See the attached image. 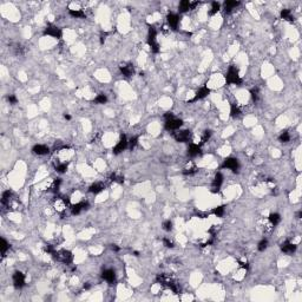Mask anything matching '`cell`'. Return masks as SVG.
<instances>
[{"mask_svg": "<svg viewBox=\"0 0 302 302\" xmlns=\"http://www.w3.org/2000/svg\"><path fill=\"white\" fill-rule=\"evenodd\" d=\"M225 82L230 85H240L242 83V79L239 74V70L236 68V66L231 65L228 68V72L225 74Z\"/></svg>", "mask_w": 302, "mask_h": 302, "instance_id": "1", "label": "cell"}, {"mask_svg": "<svg viewBox=\"0 0 302 302\" xmlns=\"http://www.w3.org/2000/svg\"><path fill=\"white\" fill-rule=\"evenodd\" d=\"M52 257H53L56 261L62 262V263H64V264H71V263L73 262L72 253H71V251H68V250H65V249H63V250H59V251H57V250H56V253L52 255Z\"/></svg>", "mask_w": 302, "mask_h": 302, "instance_id": "2", "label": "cell"}, {"mask_svg": "<svg viewBox=\"0 0 302 302\" xmlns=\"http://www.w3.org/2000/svg\"><path fill=\"white\" fill-rule=\"evenodd\" d=\"M156 37H157L156 29H155L154 26H150V27H149V34H148V44H149L151 51H152L154 53H158L159 50H161L159 49V44L157 43L156 40Z\"/></svg>", "mask_w": 302, "mask_h": 302, "instance_id": "3", "label": "cell"}, {"mask_svg": "<svg viewBox=\"0 0 302 302\" xmlns=\"http://www.w3.org/2000/svg\"><path fill=\"white\" fill-rule=\"evenodd\" d=\"M53 207L57 213L63 214V213L66 211V209H70V207H71L70 198H67V197H56Z\"/></svg>", "mask_w": 302, "mask_h": 302, "instance_id": "4", "label": "cell"}, {"mask_svg": "<svg viewBox=\"0 0 302 302\" xmlns=\"http://www.w3.org/2000/svg\"><path fill=\"white\" fill-rule=\"evenodd\" d=\"M239 159L237 158H234V157H228V158H225L223 162V164H222V168L223 169H228V170H231L234 171V172H236V171L239 170Z\"/></svg>", "mask_w": 302, "mask_h": 302, "instance_id": "5", "label": "cell"}, {"mask_svg": "<svg viewBox=\"0 0 302 302\" xmlns=\"http://www.w3.org/2000/svg\"><path fill=\"white\" fill-rule=\"evenodd\" d=\"M44 34L45 35H50V37H52V38H56V39H60L62 35H63V32H62V30L59 29V27H57V26L49 25V26L45 29Z\"/></svg>", "mask_w": 302, "mask_h": 302, "instance_id": "6", "label": "cell"}, {"mask_svg": "<svg viewBox=\"0 0 302 302\" xmlns=\"http://www.w3.org/2000/svg\"><path fill=\"white\" fill-rule=\"evenodd\" d=\"M183 125V121L178 118H172L169 121H165V130L168 131H177Z\"/></svg>", "mask_w": 302, "mask_h": 302, "instance_id": "7", "label": "cell"}, {"mask_svg": "<svg viewBox=\"0 0 302 302\" xmlns=\"http://www.w3.org/2000/svg\"><path fill=\"white\" fill-rule=\"evenodd\" d=\"M190 135L191 132L189 131V130H178V131H176L175 133H174V138H175L178 143H185V142L189 141Z\"/></svg>", "mask_w": 302, "mask_h": 302, "instance_id": "8", "label": "cell"}, {"mask_svg": "<svg viewBox=\"0 0 302 302\" xmlns=\"http://www.w3.org/2000/svg\"><path fill=\"white\" fill-rule=\"evenodd\" d=\"M13 286L15 289H21L25 286V275L21 272H15L13 274Z\"/></svg>", "mask_w": 302, "mask_h": 302, "instance_id": "9", "label": "cell"}, {"mask_svg": "<svg viewBox=\"0 0 302 302\" xmlns=\"http://www.w3.org/2000/svg\"><path fill=\"white\" fill-rule=\"evenodd\" d=\"M119 71L127 78H130V77H132L135 74V67H133L132 64H122L119 66Z\"/></svg>", "mask_w": 302, "mask_h": 302, "instance_id": "10", "label": "cell"}, {"mask_svg": "<svg viewBox=\"0 0 302 302\" xmlns=\"http://www.w3.org/2000/svg\"><path fill=\"white\" fill-rule=\"evenodd\" d=\"M222 184H223V175H222L221 172H217L214 177V181H213L211 191H213V192H218Z\"/></svg>", "mask_w": 302, "mask_h": 302, "instance_id": "11", "label": "cell"}, {"mask_svg": "<svg viewBox=\"0 0 302 302\" xmlns=\"http://www.w3.org/2000/svg\"><path fill=\"white\" fill-rule=\"evenodd\" d=\"M86 209H89L88 202H79L77 204H73L70 207V210H71V214L72 215H79L82 211Z\"/></svg>", "mask_w": 302, "mask_h": 302, "instance_id": "12", "label": "cell"}, {"mask_svg": "<svg viewBox=\"0 0 302 302\" xmlns=\"http://www.w3.org/2000/svg\"><path fill=\"white\" fill-rule=\"evenodd\" d=\"M127 144H129V141L127 139V137L123 136L122 138L119 139V142L117 143V145L113 148V154H115V155H119L121 152H123V151L127 149Z\"/></svg>", "mask_w": 302, "mask_h": 302, "instance_id": "13", "label": "cell"}, {"mask_svg": "<svg viewBox=\"0 0 302 302\" xmlns=\"http://www.w3.org/2000/svg\"><path fill=\"white\" fill-rule=\"evenodd\" d=\"M209 93H210V89L207 88V86H203V88H201L200 90L195 93V97L192 98L191 100H189V103H194V102H197V100H201V99H204Z\"/></svg>", "mask_w": 302, "mask_h": 302, "instance_id": "14", "label": "cell"}, {"mask_svg": "<svg viewBox=\"0 0 302 302\" xmlns=\"http://www.w3.org/2000/svg\"><path fill=\"white\" fill-rule=\"evenodd\" d=\"M166 21H168L169 27H171L172 30H176L178 27V24H180V17L175 13H170L166 17Z\"/></svg>", "mask_w": 302, "mask_h": 302, "instance_id": "15", "label": "cell"}, {"mask_svg": "<svg viewBox=\"0 0 302 302\" xmlns=\"http://www.w3.org/2000/svg\"><path fill=\"white\" fill-rule=\"evenodd\" d=\"M102 278L104 281H106L107 283L112 284V283L116 281V273H115L112 269H105L102 274Z\"/></svg>", "mask_w": 302, "mask_h": 302, "instance_id": "16", "label": "cell"}, {"mask_svg": "<svg viewBox=\"0 0 302 302\" xmlns=\"http://www.w3.org/2000/svg\"><path fill=\"white\" fill-rule=\"evenodd\" d=\"M296 244L292 243L290 241H284L282 244H281V250H282L284 254H293L295 253V250H296Z\"/></svg>", "mask_w": 302, "mask_h": 302, "instance_id": "17", "label": "cell"}, {"mask_svg": "<svg viewBox=\"0 0 302 302\" xmlns=\"http://www.w3.org/2000/svg\"><path fill=\"white\" fill-rule=\"evenodd\" d=\"M32 151H33V154L38 155V156H45L50 152V149L49 146L44 145V144H37V145L33 146Z\"/></svg>", "mask_w": 302, "mask_h": 302, "instance_id": "18", "label": "cell"}, {"mask_svg": "<svg viewBox=\"0 0 302 302\" xmlns=\"http://www.w3.org/2000/svg\"><path fill=\"white\" fill-rule=\"evenodd\" d=\"M104 189H105V184H104V183H102V182H96V183H93V184L89 188V191L94 194V195H97L99 192H102Z\"/></svg>", "mask_w": 302, "mask_h": 302, "instance_id": "19", "label": "cell"}, {"mask_svg": "<svg viewBox=\"0 0 302 302\" xmlns=\"http://www.w3.org/2000/svg\"><path fill=\"white\" fill-rule=\"evenodd\" d=\"M201 154V145L198 144H190V146L188 148V155L190 157H196Z\"/></svg>", "mask_w": 302, "mask_h": 302, "instance_id": "20", "label": "cell"}, {"mask_svg": "<svg viewBox=\"0 0 302 302\" xmlns=\"http://www.w3.org/2000/svg\"><path fill=\"white\" fill-rule=\"evenodd\" d=\"M240 5V1H235V0H228L224 3V11L225 12H231V11L236 8Z\"/></svg>", "mask_w": 302, "mask_h": 302, "instance_id": "21", "label": "cell"}, {"mask_svg": "<svg viewBox=\"0 0 302 302\" xmlns=\"http://www.w3.org/2000/svg\"><path fill=\"white\" fill-rule=\"evenodd\" d=\"M268 221L273 227H275V225H278V224L281 222V216H280V214H278V213H272V214L269 215Z\"/></svg>", "mask_w": 302, "mask_h": 302, "instance_id": "22", "label": "cell"}, {"mask_svg": "<svg viewBox=\"0 0 302 302\" xmlns=\"http://www.w3.org/2000/svg\"><path fill=\"white\" fill-rule=\"evenodd\" d=\"M178 8H180V12H182V13L190 11L191 10V1H189V0H183V1H181Z\"/></svg>", "mask_w": 302, "mask_h": 302, "instance_id": "23", "label": "cell"}, {"mask_svg": "<svg viewBox=\"0 0 302 302\" xmlns=\"http://www.w3.org/2000/svg\"><path fill=\"white\" fill-rule=\"evenodd\" d=\"M196 172H197V168H196V165L194 164V163H190V164L184 169V171H183V174L186 176L195 175Z\"/></svg>", "mask_w": 302, "mask_h": 302, "instance_id": "24", "label": "cell"}, {"mask_svg": "<svg viewBox=\"0 0 302 302\" xmlns=\"http://www.w3.org/2000/svg\"><path fill=\"white\" fill-rule=\"evenodd\" d=\"M281 18L287 21H293L294 20V17L292 14V11L288 10V8H284V10L281 11Z\"/></svg>", "mask_w": 302, "mask_h": 302, "instance_id": "25", "label": "cell"}, {"mask_svg": "<svg viewBox=\"0 0 302 302\" xmlns=\"http://www.w3.org/2000/svg\"><path fill=\"white\" fill-rule=\"evenodd\" d=\"M68 13H70V15L73 17V18H79V19L85 18V12H84L83 10H70Z\"/></svg>", "mask_w": 302, "mask_h": 302, "instance_id": "26", "label": "cell"}, {"mask_svg": "<svg viewBox=\"0 0 302 302\" xmlns=\"http://www.w3.org/2000/svg\"><path fill=\"white\" fill-rule=\"evenodd\" d=\"M60 184H62V180H60V178H56V180L52 182L51 186H50V191H52V192H58L59 188H60Z\"/></svg>", "mask_w": 302, "mask_h": 302, "instance_id": "27", "label": "cell"}, {"mask_svg": "<svg viewBox=\"0 0 302 302\" xmlns=\"http://www.w3.org/2000/svg\"><path fill=\"white\" fill-rule=\"evenodd\" d=\"M213 214L217 217H222L224 214H225V207L224 205H219V207H216L213 209Z\"/></svg>", "mask_w": 302, "mask_h": 302, "instance_id": "28", "label": "cell"}, {"mask_svg": "<svg viewBox=\"0 0 302 302\" xmlns=\"http://www.w3.org/2000/svg\"><path fill=\"white\" fill-rule=\"evenodd\" d=\"M240 115H241V110H240V107L236 105V104H233L231 105V107H230V116L233 118H236L239 117Z\"/></svg>", "mask_w": 302, "mask_h": 302, "instance_id": "29", "label": "cell"}, {"mask_svg": "<svg viewBox=\"0 0 302 302\" xmlns=\"http://www.w3.org/2000/svg\"><path fill=\"white\" fill-rule=\"evenodd\" d=\"M1 255H3V257H5L6 256V253H7V250L10 249V244L7 243V241H6L5 239H1Z\"/></svg>", "mask_w": 302, "mask_h": 302, "instance_id": "30", "label": "cell"}, {"mask_svg": "<svg viewBox=\"0 0 302 302\" xmlns=\"http://www.w3.org/2000/svg\"><path fill=\"white\" fill-rule=\"evenodd\" d=\"M278 141L281 142V143H288V142L290 141V135H289V132L288 131L281 132V135L278 136Z\"/></svg>", "mask_w": 302, "mask_h": 302, "instance_id": "31", "label": "cell"}, {"mask_svg": "<svg viewBox=\"0 0 302 302\" xmlns=\"http://www.w3.org/2000/svg\"><path fill=\"white\" fill-rule=\"evenodd\" d=\"M219 8H221V5H219V3H217V1H214V3H211V8H210L209 11V14L213 15V14H216L217 12L219 11Z\"/></svg>", "mask_w": 302, "mask_h": 302, "instance_id": "32", "label": "cell"}, {"mask_svg": "<svg viewBox=\"0 0 302 302\" xmlns=\"http://www.w3.org/2000/svg\"><path fill=\"white\" fill-rule=\"evenodd\" d=\"M106 102H107V97L106 94H104V93H99L97 97L94 98V103H96V104H105Z\"/></svg>", "mask_w": 302, "mask_h": 302, "instance_id": "33", "label": "cell"}, {"mask_svg": "<svg viewBox=\"0 0 302 302\" xmlns=\"http://www.w3.org/2000/svg\"><path fill=\"white\" fill-rule=\"evenodd\" d=\"M267 248H268V240H267V239L261 240V241L258 242V244H257L258 251H264V250H266Z\"/></svg>", "mask_w": 302, "mask_h": 302, "instance_id": "34", "label": "cell"}, {"mask_svg": "<svg viewBox=\"0 0 302 302\" xmlns=\"http://www.w3.org/2000/svg\"><path fill=\"white\" fill-rule=\"evenodd\" d=\"M67 166H68L67 163H59V164L56 165V171L59 172V174H64V172H66V170H67Z\"/></svg>", "mask_w": 302, "mask_h": 302, "instance_id": "35", "label": "cell"}, {"mask_svg": "<svg viewBox=\"0 0 302 302\" xmlns=\"http://www.w3.org/2000/svg\"><path fill=\"white\" fill-rule=\"evenodd\" d=\"M211 135H213V132L210 131V130H205V131L203 132V135H202V138H201V144H200V145H202V144H204L205 142L209 141L210 137H211Z\"/></svg>", "mask_w": 302, "mask_h": 302, "instance_id": "36", "label": "cell"}, {"mask_svg": "<svg viewBox=\"0 0 302 302\" xmlns=\"http://www.w3.org/2000/svg\"><path fill=\"white\" fill-rule=\"evenodd\" d=\"M250 96H251V99H253L254 102H257L258 98H260V90H258L257 88L251 89V90H250Z\"/></svg>", "mask_w": 302, "mask_h": 302, "instance_id": "37", "label": "cell"}, {"mask_svg": "<svg viewBox=\"0 0 302 302\" xmlns=\"http://www.w3.org/2000/svg\"><path fill=\"white\" fill-rule=\"evenodd\" d=\"M162 227H163V229L165 230V231H171V230H172V222H171L170 219H166V221L163 222Z\"/></svg>", "mask_w": 302, "mask_h": 302, "instance_id": "38", "label": "cell"}, {"mask_svg": "<svg viewBox=\"0 0 302 302\" xmlns=\"http://www.w3.org/2000/svg\"><path fill=\"white\" fill-rule=\"evenodd\" d=\"M137 144H138V137H132L131 139L129 141V144H127V148L129 149H135L137 146Z\"/></svg>", "mask_w": 302, "mask_h": 302, "instance_id": "39", "label": "cell"}, {"mask_svg": "<svg viewBox=\"0 0 302 302\" xmlns=\"http://www.w3.org/2000/svg\"><path fill=\"white\" fill-rule=\"evenodd\" d=\"M44 250H45V253L51 254V255H53V254L56 253V249H54L53 245H51V244H45Z\"/></svg>", "mask_w": 302, "mask_h": 302, "instance_id": "40", "label": "cell"}, {"mask_svg": "<svg viewBox=\"0 0 302 302\" xmlns=\"http://www.w3.org/2000/svg\"><path fill=\"white\" fill-rule=\"evenodd\" d=\"M111 181H113V182H118V183H123V182H124V178H123L122 176H118L117 174H112Z\"/></svg>", "mask_w": 302, "mask_h": 302, "instance_id": "41", "label": "cell"}, {"mask_svg": "<svg viewBox=\"0 0 302 302\" xmlns=\"http://www.w3.org/2000/svg\"><path fill=\"white\" fill-rule=\"evenodd\" d=\"M7 100H8V103H10V104L14 105V104H17V103H18V98L15 97L14 94H10V96L7 97Z\"/></svg>", "mask_w": 302, "mask_h": 302, "instance_id": "42", "label": "cell"}, {"mask_svg": "<svg viewBox=\"0 0 302 302\" xmlns=\"http://www.w3.org/2000/svg\"><path fill=\"white\" fill-rule=\"evenodd\" d=\"M163 244L165 245L166 248H174V242L172 241H170L169 239H163Z\"/></svg>", "mask_w": 302, "mask_h": 302, "instance_id": "43", "label": "cell"}, {"mask_svg": "<svg viewBox=\"0 0 302 302\" xmlns=\"http://www.w3.org/2000/svg\"><path fill=\"white\" fill-rule=\"evenodd\" d=\"M240 266H241V268L245 269V270L249 268V264H248V262H247V261H240Z\"/></svg>", "mask_w": 302, "mask_h": 302, "instance_id": "44", "label": "cell"}, {"mask_svg": "<svg viewBox=\"0 0 302 302\" xmlns=\"http://www.w3.org/2000/svg\"><path fill=\"white\" fill-rule=\"evenodd\" d=\"M164 118H165V121H169V119H172L174 117V113H171V112H166L165 115H164Z\"/></svg>", "mask_w": 302, "mask_h": 302, "instance_id": "45", "label": "cell"}, {"mask_svg": "<svg viewBox=\"0 0 302 302\" xmlns=\"http://www.w3.org/2000/svg\"><path fill=\"white\" fill-rule=\"evenodd\" d=\"M107 32H104V33H102V35H100V44H104V41H105V39H106L107 37Z\"/></svg>", "mask_w": 302, "mask_h": 302, "instance_id": "46", "label": "cell"}, {"mask_svg": "<svg viewBox=\"0 0 302 302\" xmlns=\"http://www.w3.org/2000/svg\"><path fill=\"white\" fill-rule=\"evenodd\" d=\"M84 289H85V290H89V289H90V288H91V284H90V283H85V284H84Z\"/></svg>", "mask_w": 302, "mask_h": 302, "instance_id": "47", "label": "cell"}, {"mask_svg": "<svg viewBox=\"0 0 302 302\" xmlns=\"http://www.w3.org/2000/svg\"><path fill=\"white\" fill-rule=\"evenodd\" d=\"M111 248H112V250H113V251H119V247H117L116 244H113Z\"/></svg>", "mask_w": 302, "mask_h": 302, "instance_id": "48", "label": "cell"}, {"mask_svg": "<svg viewBox=\"0 0 302 302\" xmlns=\"http://www.w3.org/2000/svg\"><path fill=\"white\" fill-rule=\"evenodd\" d=\"M64 118H65V119H67V121H70V119H71V116L65 113V115H64Z\"/></svg>", "mask_w": 302, "mask_h": 302, "instance_id": "49", "label": "cell"}, {"mask_svg": "<svg viewBox=\"0 0 302 302\" xmlns=\"http://www.w3.org/2000/svg\"><path fill=\"white\" fill-rule=\"evenodd\" d=\"M301 216H302V211H299V213L296 214V217L297 218H301Z\"/></svg>", "mask_w": 302, "mask_h": 302, "instance_id": "50", "label": "cell"}, {"mask_svg": "<svg viewBox=\"0 0 302 302\" xmlns=\"http://www.w3.org/2000/svg\"><path fill=\"white\" fill-rule=\"evenodd\" d=\"M133 254H135V256H139V253H138V251H135Z\"/></svg>", "mask_w": 302, "mask_h": 302, "instance_id": "51", "label": "cell"}]
</instances>
